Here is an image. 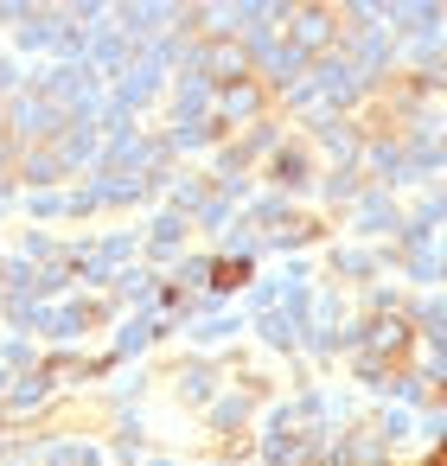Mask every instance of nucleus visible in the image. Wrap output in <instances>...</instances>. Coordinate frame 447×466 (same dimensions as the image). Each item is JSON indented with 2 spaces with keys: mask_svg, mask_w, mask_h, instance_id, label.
I'll list each match as a JSON object with an SVG mask.
<instances>
[{
  "mask_svg": "<svg viewBox=\"0 0 447 466\" xmlns=\"http://www.w3.org/2000/svg\"><path fill=\"white\" fill-rule=\"evenodd\" d=\"M243 275H249V262H218V268H211V288H237Z\"/></svg>",
  "mask_w": 447,
  "mask_h": 466,
  "instance_id": "obj_1",
  "label": "nucleus"
}]
</instances>
